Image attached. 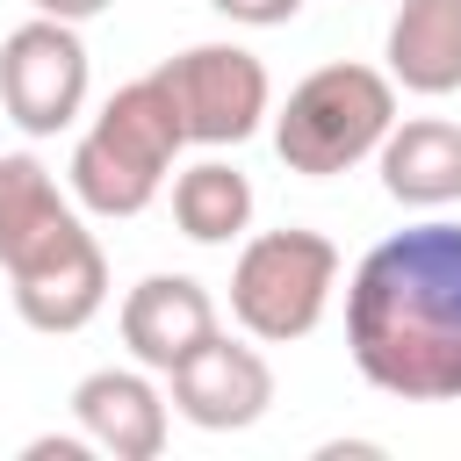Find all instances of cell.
I'll list each match as a JSON object with an SVG mask.
<instances>
[{
	"instance_id": "1",
	"label": "cell",
	"mask_w": 461,
	"mask_h": 461,
	"mask_svg": "<svg viewBox=\"0 0 461 461\" xmlns=\"http://www.w3.org/2000/svg\"><path fill=\"white\" fill-rule=\"evenodd\" d=\"M346 346L360 382H375L382 396H461V223L425 216L367 245L346 281Z\"/></svg>"
},
{
	"instance_id": "2",
	"label": "cell",
	"mask_w": 461,
	"mask_h": 461,
	"mask_svg": "<svg viewBox=\"0 0 461 461\" xmlns=\"http://www.w3.org/2000/svg\"><path fill=\"white\" fill-rule=\"evenodd\" d=\"M0 267L29 331H86L108 303V252L36 151H0Z\"/></svg>"
},
{
	"instance_id": "3",
	"label": "cell",
	"mask_w": 461,
	"mask_h": 461,
	"mask_svg": "<svg viewBox=\"0 0 461 461\" xmlns=\"http://www.w3.org/2000/svg\"><path fill=\"white\" fill-rule=\"evenodd\" d=\"M187 130H180V108L166 94L158 72L130 79L108 94V108L79 130L72 144V166H65V187L86 216H144L158 202V187L173 180V158H180Z\"/></svg>"
},
{
	"instance_id": "4",
	"label": "cell",
	"mask_w": 461,
	"mask_h": 461,
	"mask_svg": "<svg viewBox=\"0 0 461 461\" xmlns=\"http://www.w3.org/2000/svg\"><path fill=\"white\" fill-rule=\"evenodd\" d=\"M396 122V79L375 65H317L310 79L288 86V101L274 108V151L288 173L303 180H331L375 158V144Z\"/></svg>"
},
{
	"instance_id": "5",
	"label": "cell",
	"mask_w": 461,
	"mask_h": 461,
	"mask_svg": "<svg viewBox=\"0 0 461 461\" xmlns=\"http://www.w3.org/2000/svg\"><path fill=\"white\" fill-rule=\"evenodd\" d=\"M331 288H339V245L324 230H259L238 245V267H230V317L245 339L259 346H295L324 324L331 310Z\"/></svg>"
},
{
	"instance_id": "6",
	"label": "cell",
	"mask_w": 461,
	"mask_h": 461,
	"mask_svg": "<svg viewBox=\"0 0 461 461\" xmlns=\"http://www.w3.org/2000/svg\"><path fill=\"white\" fill-rule=\"evenodd\" d=\"M158 79L180 108L187 144H209V151L245 144L274 115V79L245 43H187L180 58L158 65Z\"/></svg>"
},
{
	"instance_id": "7",
	"label": "cell",
	"mask_w": 461,
	"mask_h": 461,
	"mask_svg": "<svg viewBox=\"0 0 461 461\" xmlns=\"http://www.w3.org/2000/svg\"><path fill=\"white\" fill-rule=\"evenodd\" d=\"M86 86H94V65H86V43L72 22L36 14L0 43V108L14 130H29V137L72 130L86 108Z\"/></svg>"
},
{
	"instance_id": "8",
	"label": "cell",
	"mask_w": 461,
	"mask_h": 461,
	"mask_svg": "<svg viewBox=\"0 0 461 461\" xmlns=\"http://www.w3.org/2000/svg\"><path fill=\"white\" fill-rule=\"evenodd\" d=\"M166 396L194 432H245L274 403V367H267L259 346H238L230 331H216L209 346H194L166 375Z\"/></svg>"
},
{
	"instance_id": "9",
	"label": "cell",
	"mask_w": 461,
	"mask_h": 461,
	"mask_svg": "<svg viewBox=\"0 0 461 461\" xmlns=\"http://www.w3.org/2000/svg\"><path fill=\"white\" fill-rule=\"evenodd\" d=\"M72 425L108 461H158L173 432V403L151 382V367H94L72 389Z\"/></svg>"
},
{
	"instance_id": "10",
	"label": "cell",
	"mask_w": 461,
	"mask_h": 461,
	"mask_svg": "<svg viewBox=\"0 0 461 461\" xmlns=\"http://www.w3.org/2000/svg\"><path fill=\"white\" fill-rule=\"evenodd\" d=\"M122 346H130V360L137 367H151V375H173L194 346H209L216 331H223V317H216V295L194 281V274H144L130 295H122Z\"/></svg>"
},
{
	"instance_id": "11",
	"label": "cell",
	"mask_w": 461,
	"mask_h": 461,
	"mask_svg": "<svg viewBox=\"0 0 461 461\" xmlns=\"http://www.w3.org/2000/svg\"><path fill=\"white\" fill-rule=\"evenodd\" d=\"M382 166V194L403 209H447L461 202V122L447 115H411L389 122V137L375 144Z\"/></svg>"
},
{
	"instance_id": "12",
	"label": "cell",
	"mask_w": 461,
	"mask_h": 461,
	"mask_svg": "<svg viewBox=\"0 0 461 461\" xmlns=\"http://www.w3.org/2000/svg\"><path fill=\"white\" fill-rule=\"evenodd\" d=\"M382 58L389 79L418 101L461 94V0H396Z\"/></svg>"
},
{
	"instance_id": "13",
	"label": "cell",
	"mask_w": 461,
	"mask_h": 461,
	"mask_svg": "<svg viewBox=\"0 0 461 461\" xmlns=\"http://www.w3.org/2000/svg\"><path fill=\"white\" fill-rule=\"evenodd\" d=\"M173 223L194 245H230L252 230V180L223 158H194L173 173Z\"/></svg>"
},
{
	"instance_id": "14",
	"label": "cell",
	"mask_w": 461,
	"mask_h": 461,
	"mask_svg": "<svg viewBox=\"0 0 461 461\" xmlns=\"http://www.w3.org/2000/svg\"><path fill=\"white\" fill-rule=\"evenodd\" d=\"M223 22H238V29H281V22H295L303 14V0H209Z\"/></svg>"
},
{
	"instance_id": "15",
	"label": "cell",
	"mask_w": 461,
	"mask_h": 461,
	"mask_svg": "<svg viewBox=\"0 0 461 461\" xmlns=\"http://www.w3.org/2000/svg\"><path fill=\"white\" fill-rule=\"evenodd\" d=\"M22 454H29V461H86L94 439H86V432H72V439H29Z\"/></svg>"
},
{
	"instance_id": "16",
	"label": "cell",
	"mask_w": 461,
	"mask_h": 461,
	"mask_svg": "<svg viewBox=\"0 0 461 461\" xmlns=\"http://www.w3.org/2000/svg\"><path fill=\"white\" fill-rule=\"evenodd\" d=\"M29 7H36V14H50V22H72V29H79V22H94V14H108L115 0H29Z\"/></svg>"
}]
</instances>
